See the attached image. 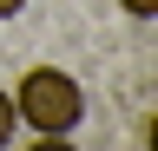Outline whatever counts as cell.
<instances>
[{
	"label": "cell",
	"instance_id": "cell-3",
	"mask_svg": "<svg viewBox=\"0 0 158 151\" xmlns=\"http://www.w3.org/2000/svg\"><path fill=\"white\" fill-rule=\"evenodd\" d=\"M118 7H125L132 20H152V13H158V0H118Z\"/></svg>",
	"mask_w": 158,
	"mask_h": 151
},
{
	"label": "cell",
	"instance_id": "cell-2",
	"mask_svg": "<svg viewBox=\"0 0 158 151\" xmlns=\"http://www.w3.org/2000/svg\"><path fill=\"white\" fill-rule=\"evenodd\" d=\"M13 125H20V112H13V92H0V145L13 138Z\"/></svg>",
	"mask_w": 158,
	"mask_h": 151
},
{
	"label": "cell",
	"instance_id": "cell-1",
	"mask_svg": "<svg viewBox=\"0 0 158 151\" xmlns=\"http://www.w3.org/2000/svg\"><path fill=\"white\" fill-rule=\"evenodd\" d=\"M13 112H20L27 131H40V138H66V131H79V118H86V92H79L73 72L33 66L27 79L13 85Z\"/></svg>",
	"mask_w": 158,
	"mask_h": 151
},
{
	"label": "cell",
	"instance_id": "cell-4",
	"mask_svg": "<svg viewBox=\"0 0 158 151\" xmlns=\"http://www.w3.org/2000/svg\"><path fill=\"white\" fill-rule=\"evenodd\" d=\"M20 7H27V0H0V20H13V13H20Z\"/></svg>",
	"mask_w": 158,
	"mask_h": 151
}]
</instances>
